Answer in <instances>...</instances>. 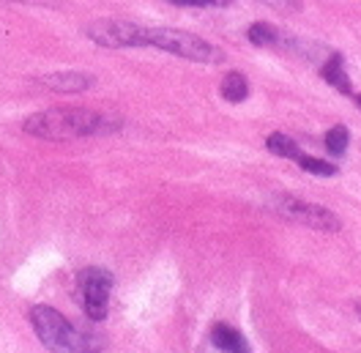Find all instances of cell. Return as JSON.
I'll list each match as a JSON object with an SVG mask.
<instances>
[{"label":"cell","instance_id":"13","mask_svg":"<svg viewBox=\"0 0 361 353\" xmlns=\"http://www.w3.org/2000/svg\"><path fill=\"white\" fill-rule=\"evenodd\" d=\"M249 42L257 47H274L279 44V33L274 30V25H266V23H255L249 28Z\"/></svg>","mask_w":361,"mask_h":353},{"label":"cell","instance_id":"4","mask_svg":"<svg viewBox=\"0 0 361 353\" xmlns=\"http://www.w3.org/2000/svg\"><path fill=\"white\" fill-rule=\"evenodd\" d=\"M110 293H113V274L110 271L96 268V265L80 271V277H77V296L82 301V309L88 312V318H93V321H104L107 318Z\"/></svg>","mask_w":361,"mask_h":353},{"label":"cell","instance_id":"16","mask_svg":"<svg viewBox=\"0 0 361 353\" xmlns=\"http://www.w3.org/2000/svg\"><path fill=\"white\" fill-rule=\"evenodd\" d=\"M170 3H176V6H200V8H205V6H230L233 0H170Z\"/></svg>","mask_w":361,"mask_h":353},{"label":"cell","instance_id":"5","mask_svg":"<svg viewBox=\"0 0 361 353\" xmlns=\"http://www.w3.org/2000/svg\"><path fill=\"white\" fill-rule=\"evenodd\" d=\"M274 208L290 222L298 225H307V227H315V230H326V233H334L342 227L337 214H331L329 208L315 205L310 200L301 198H274Z\"/></svg>","mask_w":361,"mask_h":353},{"label":"cell","instance_id":"6","mask_svg":"<svg viewBox=\"0 0 361 353\" xmlns=\"http://www.w3.org/2000/svg\"><path fill=\"white\" fill-rule=\"evenodd\" d=\"M140 30L142 25L123 23V20H102V23L88 25L85 33L96 44L118 49V47H140Z\"/></svg>","mask_w":361,"mask_h":353},{"label":"cell","instance_id":"3","mask_svg":"<svg viewBox=\"0 0 361 353\" xmlns=\"http://www.w3.org/2000/svg\"><path fill=\"white\" fill-rule=\"evenodd\" d=\"M30 323L39 334V340L44 342L49 351L58 353H88L90 342L68 323L58 309L39 304L30 309Z\"/></svg>","mask_w":361,"mask_h":353},{"label":"cell","instance_id":"12","mask_svg":"<svg viewBox=\"0 0 361 353\" xmlns=\"http://www.w3.org/2000/svg\"><path fill=\"white\" fill-rule=\"evenodd\" d=\"M348 143H350V132L348 126H331L326 134V151L331 156H342L348 151Z\"/></svg>","mask_w":361,"mask_h":353},{"label":"cell","instance_id":"11","mask_svg":"<svg viewBox=\"0 0 361 353\" xmlns=\"http://www.w3.org/2000/svg\"><path fill=\"white\" fill-rule=\"evenodd\" d=\"M222 96L227 102H244L249 96V83L244 74L238 71H227L225 80H222Z\"/></svg>","mask_w":361,"mask_h":353},{"label":"cell","instance_id":"2","mask_svg":"<svg viewBox=\"0 0 361 353\" xmlns=\"http://www.w3.org/2000/svg\"><path fill=\"white\" fill-rule=\"evenodd\" d=\"M140 47H157V49L173 52L186 61H197V64H222L225 61L219 47H214L195 33H183V30H173V28H145L142 25Z\"/></svg>","mask_w":361,"mask_h":353},{"label":"cell","instance_id":"9","mask_svg":"<svg viewBox=\"0 0 361 353\" xmlns=\"http://www.w3.org/2000/svg\"><path fill=\"white\" fill-rule=\"evenodd\" d=\"M320 74H323V80L329 83V85H334L337 90L342 93H353V85H350V77H348V71H345V61H342V55H331L323 68H320Z\"/></svg>","mask_w":361,"mask_h":353},{"label":"cell","instance_id":"15","mask_svg":"<svg viewBox=\"0 0 361 353\" xmlns=\"http://www.w3.org/2000/svg\"><path fill=\"white\" fill-rule=\"evenodd\" d=\"M260 3H266L271 8H276V11H282V14H293L301 8V3L298 0H260Z\"/></svg>","mask_w":361,"mask_h":353},{"label":"cell","instance_id":"14","mask_svg":"<svg viewBox=\"0 0 361 353\" xmlns=\"http://www.w3.org/2000/svg\"><path fill=\"white\" fill-rule=\"evenodd\" d=\"M298 164H301L304 170L315 173V176H334V173H337V164L323 162V159H315V156H307V154L298 159Z\"/></svg>","mask_w":361,"mask_h":353},{"label":"cell","instance_id":"8","mask_svg":"<svg viewBox=\"0 0 361 353\" xmlns=\"http://www.w3.org/2000/svg\"><path fill=\"white\" fill-rule=\"evenodd\" d=\"M47 88L58 90V93H80L88 85H93V77L88 74H80V71H58V74H49V77H42L39 80Z\"/></svg>","mask_w":361,"mask_h":353},{"label":"cell","instance_id":"7","mask_svg":"<svg viewBox=\"0 0 361 353\" xmlns=\"http://www.w3.org/2000/svg\"><path fill=\"white\" fill-rule=\"evenodd\" d=\"M208 340L219 353H249V342L244 340V334L227 323H216L208 334Z\"/></svg>","mask_w":361,"mask_h":353},{"label":"cell","instance_id":"17","mask_svg":"<svg viewBox=\"0 0 361 353\" xmlns=\"http://www.w3.org/2000/svg\"><path fill=\"white\" fill-rule=\"evenodd\" d=\"M356 102H359V107H361V96H359V99H356Z\"/></svg>","mask_w":361,"mask_h":353},{"label":"cell","instance_id":"18","mask_svg":"<svg viewBox=\"0 0 361 353\" xmlns=\"http://www.w3.org/2000/svg\"><path fill=\"white\" fill-rule=\"evenodd\" d=\"M356 309H359V315H361V304H359V307H356Z\"/></svg>","mask_w":361,"mask_h":353},{"label":"cell","instance_id":"10","mask_svg":"<svg viewBox=\"0 0 361 353\" xmlns=\"http://www.w3.org/2000/svg\"><path fill=\"white\" fill-rule=\"evenodd\" d=\"M266 145H269V151H274L276 156H282V159H290V162H298L301 156H304V151L295 145V140H290L288 134L282 132H274L266 140Z\"/></svg>","mask_w":361,"mask_h":353},{"label":"cell","instance_id":"1","mask_svg":"<svg viewBox=\"0 0 361 353\" xmlns=\"http://www.w3.org/2000/svg\"><path fill=\"white\" fill-rule=\"evenodd\" d=\"M23 129L33 137H42V140H74V137L104 132L107 121L102 112L80 110V107H74V110L58 107V110L36 112L33 118L25 121Z\"/></svg>","mask_w":361,"mask_h":353}]
</instances>
